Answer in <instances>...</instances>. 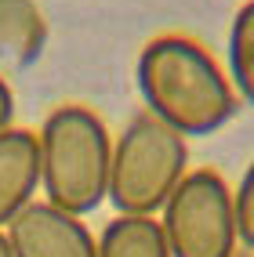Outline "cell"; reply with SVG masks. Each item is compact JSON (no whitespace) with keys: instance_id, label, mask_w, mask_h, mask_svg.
<instances>
[{"instance_id":"obj_12","label":"cell","mask_w":254,"mask_h":257,"mask_svg":"<svg viewBox=\"0 0 254 257\" xmlns=\"http://www.w3.org/2000/svg\"><path fill=\"white\" fill-rule=\"evenodd\" d=\"M0 257H11V246H8V235L0 232Z\"/></svg>"},{"instance_id":"obj_13","label":"cell","mask_w":254,"mask_h":257,"mask_svg":"<svg viewBox=\"0 0 254 257\" xmlns=\"http://www.w3.org/2000/svg\"><path fill=\"white\" fill-rule=\"evenodd\" d=\"M236 257H254V253H236Z\"/></svg>"},{"instance_id":"obj_1","label":"cell","mask_w":254,"mask_h":257,"mask_svg":"<svg viewBox=\"0 0 254 257\" xmlns=\"http://www.w3.org/2000/svg\"><path fill=\"white\" fill-rule=\"evenodd\" d=\"M134 83L145 112L182 138H211L232 123L240 98L218 58L193 37H152L134 62Z\"/></svg>"},{"instance_id":"obj_2","label":"cell","mask_w":254,"mask_h":257,"mask_svg":"<svg viewBox=\"0 0 254 257\" xmlns=\"http://www.w3.org/2000/svg\"><path fill=\"white\" fill-rule=\"evenodd\" d=\"M40 196L65 214L88 217L109 199L113 131L91 105L65 101L37 131Z\"/></svg>"},{"instance_id":"obj_9","label":"cell","mask_w":254,"mask_h":257,"mask_svg":"<svg viewBox=\"0 0 254 257\" xmlns=\"http://www.w3.org/2000/svg\"><path fill=\"white\" fill-rule=\"evenodd\" d=\"M225 58H229L225 73L240 105H254V0H243L240 11L232 15Z\"/></svg>"},{"instance_id":"obj_10","label":"cell","mask_w":254,"mask_h":257,"mask_svg":"<svg viewBox=\"0 0 254 257\" xmlns=\"http://www.w3.org/2000/svg\"><path fill=\"white\" fill-rule=\"evenodd\" d=\"M232 214H236V235L247 253H254V160L240 174L232 188Z\"/></svg>"},{"instance_id":"obj_5","label":"cell","mask_w":254,"mask_h":257,"mask_svg":"<svg viewBox=\"0 0 254 257\" xmlns=\"http://www.w3.org/2000/svg\"><path fill=\"white\" fill-rule=\"evenodd\" d=\"M11 257H95L88 221L37 199L4 228Z\"/></svg>"},{"instance_id":"obj_7","label":"cell","mask_w":254,"mask_h":257,"mask_svg":"<svg viewBox=\"0 0 254 257\" xmlns=\"http://www.w3.org/2000/svg\"><path fill=\"white\" fill-rule=\"evenodd\" d=\"M47 47V19L37 0H0V65L26 69Z\"/></svg>"},{"instance_id":"obj_8","label":"cell","mask_w":254,"mask_h":257,"mask_svg":"<svg viewBox=\"0 0 254 257\" xmlns=\"http://www.w3.org/2000/svg\"><path fill=\"white\" fill-rule=\"evenodd\" d=\"M95 257H171L156 217L113 214L95 235Z\"/></svg>"},{"instance_id":"obj_11","label":"cell","mask_w":254,"mask_h":257,"mask_svg":"<svg viewBox=\"0 0 254 257\" xmlns=\"http://www.w3.org/2000/svg\"><path fill=\"white\" fill-rule=\"evenodd\" d=\"M8 127H15V91L0 73V131H8Z\"/></svg>"},{"instance_id":"obj_3","label":"cell","mask_w":254,"mask_h":257,"mask_svg":"<svg viewBox=\"0 0 254 257\" xmlns=\"http://www.w3.org/2000/svg\"><path fill=\"white\" fill-rule=\"evenodd\" d=\"M185 174H189L185 138L145 109L116 131L109 167V203L116 214L156 217Z\"/></svg>"},{"instance_id":"obj_4","label":"cell","mask_w":254,"mask_h":257,"mask_svg":"<svg viewBox=\"0 0 254 257\" xmlns=\"http://www.w3.org/2000/svg\"><path fill=\"white\" fill-rule=\"evenodd\" d=\"M156 221L171 257H236L240 250L232 188L211 167L189 170L163 203Z\"/></svg>"},{"instance_id":"obj_6","label":"cell","mask_w":254,"mask_h":257,"mask_svg":"<svg viewBox=\"0 0 254 257\" xmlns=\"http://www.w3.org/2000/svg\"><path fill=\"white\" fill-rule=\"evenodd\" d=\"M40 196V156L37 131H0V232Z\"/></svg>"}]
</instances>
